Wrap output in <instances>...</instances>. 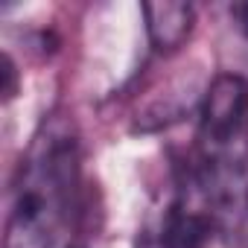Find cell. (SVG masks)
I'll return each mask as SVG.
<instances>
[{
    "label": "cell",
    "instance_id": "6da1fadb",
    "mask_svg": "<svg viewBox=\"0 0 248 248\" xmlns=\"http://www.w3.org/2000/svg\"><path fill=\"white\" fill-rule=\"evenodd\" d=\"M79 184L76 167V146L73 140H50L44 149L30 161L24 184L18 187L12 204V225H9V245L30 233H53V228L67 219L73 207Z\"/></svg>",
    "mask_w": 248,
    "mask_h": 248
},
{
    "label": "cell",
    "instance_id": "7a4b0ae2",
    "mask_svg": "<svg viewBox=\"0 0 248 248\" xmlns=\"http://www.w3.org/2000/svg\"><path fill=\"white\" fill-rule=\"evenodd\" d=\"M143 15H146V30H149V41L155 50L170 53L175 47H181L193 30V6L190 3H143Z\"/></svg>",
    "mask_w": 248,
    "mask_h": 248
},
{
    "label": "cell",
    "instance_id": "3957f363",
    "mask_svg": "<svg viewBox=\"0 0 248 248\" xmlns=\"http://www.w3.org/2000/svg\"><path fill=\"white\" fill-rule=\"evenodd\" d=\"M210 219L199 210H190L184 202H175L161 225L158 248H207Z\"/></svg>",
    "mask_w": 248,
    "mask_h": 248
},
{
    "label": "cell",
    "instance_id": "277c9868",
    "mask_svg": "<svg viewBox=\"0 0 248 248\" xmlns=\"http://www.w3.org/2000/svg\"><path fill=\"white\" fill-rule=\"evenodd\" d=\"M231 21H233V27L248 38V0H242V3H233V6H231Z\"/></svg>",
    "mask_w": 248,
    "mask_h": 248
},
{
    "label": "cell",
    "instance_id": "5b68a950",
    "mask_svg": "<svg viewBox=\"0 0 248 248\" xmlns=\"http://www.w3.org/2000/svg\"><path fill=\"white\" fill-rule=\"evenodd\" d=\"M3 76H6L3 93H6V96H12V93H15V64H12V59H9V56L3 59Z\"/></svg>",
    "mask_w": 248,
    "mask_h": 248
},
{
    "label": "cell",
    "instance_id": "8992f818",
    "mask_svg": "<svg viewBox=\"0 0 248 248\" xmlns=\"http://www.w3.org/2000/svg\"><path fill=\"white\" fill-rule=\"evenodd\" d=\"M64 248H82V245H64Z\"/></svg>",
    "mask_w": 248,
    "mask_h": 248
},
{
    "label": "cell",
    "instance_id": "52a82bcc",
    "mask_svg": "<svg viewBox=\"0 0 248 248\" xmlns=\"http://www.w3.org/2000/svg\"><path fill=\"white\" fill-rule=\"evenodd\" d=\"M245 202H248V196H245Z\"/></svg>",
    "mask_w": 248,
    "mask_h": 248
}]
</instances>
